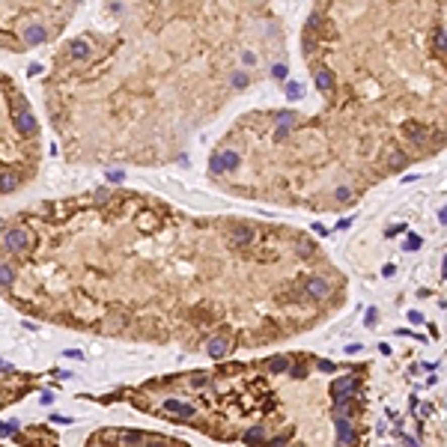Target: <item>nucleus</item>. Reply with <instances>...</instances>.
Returning <instances> with one entry per match:
<instances>
[{"mask_svg":"<svg viewBox=\"0 0 447 447\" xmlns=\"http://www.w3.org/2000/svg\"><path fill=\"white\" fill-rule=\"evenodd\" d=\"M6 245H9L12 254H18V256L30 254V248H33L30 230H27V227H15V230H9V233H6Z\"/></svg>","mask_w":447,"mask_h":447,"instance_id":"obj_1","label":"nucleus"},{"mask_svg":"<svg viewBox=\"0 0 447 447\" xmlns=\"http://www.w3.org/2000/svg\"><path fill=\"white\" fill-rule=\"evenodd\" d=\"M403 134L415 143V146H426V140L432 137V131H429V126H420V123H403Z\"/></svg>","mask_w":447,"mask_h":447,"instance_id":"obj_2","label":"nucleus"},{"mask_svg":"<svg viewBox=\"0 0 447 447\" xmlns=\"http://www.w3.org/2000/svg\"><path fill=\"white\" fill-rule=\"evenodd\" d=\"M254 242V230L251 227H233L230 230V245L233 248H245V245H251Z\"/></svg>","mask_w":447,"mask_h":447,"instance_id":"obj_3","label":"nucleus"},{"mask_svg":"<svg viewBox=\"0 0 447 447\" xmlns=\"http://www.w3.org/2000/svg\"><path fill=\"white\" fill-rule=\"evenodd\" d=\"M15 126H18V131H24V134H36L39 131V126H36V120H33V114L27 107L15 110Z\"/></svg>","mask_w":447,"mask_h":447,"instance_id":"obj_4","label":"nucleus"},{"mask_svg":"<svg viewBox=\"0 0 447 447\" xmlns=\"http://www.w3.org/2000/svg\"><path fill=\"white\" fill-rule=\"evenodd\" d=\"M48 39V30L42 27V24H30L27 30H24V42L27 45H39V42H45Z\"/></svg>","mask_w":447,"mask_h":447,"instance_id":"obj_5","label":"nucleus"},{"mask_svg":"<svg viewBox=\"0 0 447 447\" xmlns=\"http://www.w3.org/2000/svg\"><path fill=\"white\" fill-rule=\"evenodd\" d=\"M206 352H209L212 358H224V355L230 352V343H227V337H212V340L206 343Z\"/></svg>","mask_w":447,"mask_h":447,"instance_id":"obj_6","label":"nucleus"},{"mask_svg":"<svg viewBox=\"0 0 447 447\" xmlns=\"http://www.w3.org/2000/svg\"><path fill=\"white\" fill-rule=\"evenodd\" d=\"M69 57H72V60H87V57H90V45H87L84 39H75V42L69 45Z\"/></svg>","mask_w":447,"mask_h":447,"instance_id":"obj_7","label":"nucleus"},{"mask_svg":"<svg viewBox=\"0 0 447 447\" xmlns=\"http://www.w3.org/2000/svg\"><path fill=\"white\" fill-rule=\"evenodd\" d=\"M307 295H310V298H325V295H328V284H325L322 277H310V281H307Z\"/></svg>","mask_w":447,"mask_h":447,"instance_id":"obj_8","label":"nucleus"},{"mask_svg":"<svg viewBox=\"0 0 447 447\" xmlns=\"http://www.w3.org/2000/svg\"><path fill=\"white\" fill-rule=\"evenodd\" d=\"M18 182H21V179H18V173H12V170H9V173H3V176H0V194L15 191V188H18Z\"/></svg>","mask_w":447,"mask_h":447,"instance_id":"obj_9","label":"nucleus"},{"mask_svg":"<svg viewBox=\"0 0 447 447\" xmlns=\"http://www.w3.org/2000/svg\"><path fill=\"white\" fill-rule=\"evenodd\" d=\"M265 367H268V370H274V373H287V370H289V358H287V355H274V358H268V361H265Z\"/></svg>","mask_w":447,"mask_h":447,"instance_id":"obj_10","label":"nucleus"},{"mask_svg":"<svg viewBox=\"0 0 447 447\" xmlns=\"http://www.w3.org/2000/svg\"><path fill=\"white\" fill-rule=\"evenodd\" d=\"M221 164H224V170H236V167H239V152H236V149L221 152Z\"/></svg>","mask_w":447,"mask_h":447,"instance_id":"obj_11","label":"nucleus"},{"mask_svg":"<svg viewBox=\"0 0 447 447\" xmlns=\"http://www.w3.org/2000/svg\"><path fill=\"white\" fill-rule=\"evenodd\" d=\"M295 251H298V256H313L316 254V245L307 242V239H298V242H295Z\"/></svg>","mask_w":447,"mask_h":447,"instance_id":"obj_12","label":"nucleus"},{"mask_svg":"<svg viewBox=\"0 0 447 447\" xmlns=\"http://www.w3.org/2000/svg\"><path fill=\"white\" fill-rule=\"evenodd\" d=\"M137 227H158V215H152V212H140V215H137Z\"/></svg>","mask_w":447,"mask_h":447,"instance_id":"obj_13","label":"nucleus"},{"mask_svg":"<svg viewBox=\"0 0 447 447\" xmlns=\"http://www.w3.org/2000/svg\"><path fill=\"white\" fill-rule=\"evenodd\" d=\"M403 164H409V155H406V152H390V161H387V167L400 170Z\"/></svg>","mask_w":447,"mask_h":447,"instance_id":"obj_14","label":"nucleus"},{"mask_svg":"<svg viewBox=\"0 0 447 447\" xmlns=\"http://www.w3.org/2000/svg\"><path fill=\"white\" fill-rule=\"evenodd\" d=\"M15 281V271H12V265H0V287H9Z\"/></svg>","mask_w":447,"mask_h":447,"instance_id":"obj_15","label":"nucleus"},{"mask_svg":"<svg viewBox=\"0 0 447 447\" xmlns=\"http://www.w3.org/2000/svg\"><path fill=\"white\" fill-rule=\"evenodd\" d=\"M230 84H233L236 90H245V87H248V75H242V72H236V75L230 78Z\"/></svg>","mask_w":447,"mask_h":447,"instance_id":"obj_16","label":"nucleus"},{"mask_svg":"<svg viewBox=\"0 0 447 447\" xmlns=\"http://www.w3.org/2000/svg\"><path fill=\"white\" fill-rule=\"evenodd\" d=\"M15 429H18V420H12V423H3V426H0V435H12Z\"/></svg>","mask_w":447,"mask_h":447,"instance_id":"obj_17","label":"nucleus"},{"mask_svg":"<svg viewBox=\"0 0 447 447\" xmlns=\"http://www.w3.org/2000/svg\"><path fill=\"white\" fill-rule=\"evenodd\" d=\"M349 197H352V191L346 188V185H340V188L334 191V200H349Z\"/></svg>","mask_w":447,"mask_h":447,"instance_id":"obj_18","label":"nucleus"},{"mask_svg":"<svg viewBox=\"0 0 447 447\" xmlns=\"http://www.w3.org/2000/svg\"><path fill=\"white\" fill-rule=\"evenodd\" d=\"M287 93H289V98H301V96H304V90H301L298 84H289V90H287Z\"/></svg>","mask_w":447,"mask_h":447,"instance_id":"obj_19","label":"nucleus"},{"mask_svg":"<svg viewBox=\"0 0 447 447\" xmlns=\"http://www.w3.org/2000/svg\"><path fill=\"white\" fill-rule=\"evenodd\" d=\"M209 170H212V173H221V170H224V164H221V155H215V158L209 161Z\"/></svg>","mask_w":447,"mask_h":447,"instance_id":"obj_20","label":"nucleus"},{"mask_svg":"<svg viewBox=\"0 0 447 447\" xmlns=\"http://www.w3.org/2000/svg\"><path fill=\"white\" fill-rule=\"evenodd\" d=\"M242 60H245V66H254V63H256L254 51H245V54H242Z\"/></svg>","mask_w":447,"mask_h":447,"instance_id":"obj_21","label":"nucleus"},{"mask_svg":"<svg viewBox=\"0 0 447 447\" xmlns=\"http://www.w3.org/2000/svg\"><path fill=\"white\" fill-rule=\"evenodd\" d=\"M271 75H274V78H284V75H287V69H284L281 63H277L274 69H271Z\"/></svg>","mask_w":447,"mask_h":447,"instance_id":"obj_22","label":"nucleus"}]
</instances>
